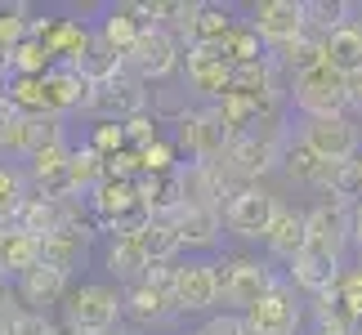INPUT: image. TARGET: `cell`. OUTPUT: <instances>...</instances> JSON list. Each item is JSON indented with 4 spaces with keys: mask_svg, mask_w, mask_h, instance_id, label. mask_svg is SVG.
<instances>
[{
    "mask_svg": "<svg viewBox=\"0 0 362 335\" xmlns=\"http://www.w3.org/2000/svg\"><path fill=\"white\" fill-rule=\"evenodd\" d=\"M179 59H184V54H179V40L165 32V27H152V32H144V40L130 49L125 67L148 86V81H165V76H170L179 67Z\"/></svg>",
    "mask_w": 362,
    "mask_h": 335,
    "instance_id": "cell-11",
    "label": "cell"
},
{
    "mask_svg": "<svg viewBox=\"0 0 362 335\" xmlns=\"http://www.w3.org/2000/svg\"><path fill=\"white\" fill-rule=\"evenodd\" d=\"M86 143H90L94 152H103L107 161H112V157H121V152L130 148V139H125V121H99V125L90 130V139H86Z\"/></svg>",
    "mask_w": 362,
    "mask_h": 335,
    "instance_id": "cell-41",
    "label": "cell"
},
{
    "mask_svg": "<svg viewBox=\"0 0 362 335\" xmlns=\"http://www.w3.org/2000/svg\"><path fill=\"white\" fill-rule=\"evenodd\" d=\"M27 13H32L27 5H0V63L32 36V18Z\"/></svg>",
    "mask_w": 362,
    "mask_h": 335,
    "instance_id": "cell-38",
    "label": "cell"
},
{
    "mask_svg": "<svg viewBox=\"0 0 362 335\" xmlns=\"http://www.w3.org/2000/svg\"><path fill=\"white\" fill-rule=\"evenodd\" d=\"M90 211H94V219H99L103 228H112V233H117L134 211H144L139 184H134V179H117V175H107L103 184L90 192Z\"/></svg>",
    "mask_w": 362,
    "mask_h": 335,
    "instance_id": "cell-14",
    "label": "cell"
},
{
    "mask_svg": "<svg viewBox=\"0 0 362 335\" xmlns=\"http://www.w3.org/2000/svg\"><path fill=\"white\" fill-rule=\"evenodd\" d=\"M309 242L313 246H327V250H344V242H354V206L344 201H322L309 211Z\"/></svg>",
    "mask_w": 362,
    "mask_h": 335,
    "instance_id": "cell-18",
    "label": "cell"
},
{
    "mask_svg": "<svg viewBox=\"0 0 362 335\" xmlns=\"http://www.w3.org/2000/svg\"><path fill=\"white\" fill-rule=\"evenodd\" d=\"M13 295H18L32 313H45L49 304H63L72 295V277L59 273V269H45V264H36L32 273H23L18 282H13Z\"/></svg>",
    "mask_w": 362,
    "mask_h": 335,
    "instance_id": "cell-17",
    "label": "cell"
},
{
    "mask_svg": "<svg viewBox=\"0 0 362 335\" xmlns=\"http://www.w3.org/2000/svg\"><path fill=\"white\" fill-rule=\"evenodd\" d=\"M224 59L233 63V67H246V63H259V59H269V45L259 40V32L250 27V18H242L238 27H233V36L224 40Z\"/></svg>",
    "mask_w": 362,
    "mask_h": 335,
    "instance_id": "cell-34",
    "label": "cell"
},
{
    "mask_svg": "<svg viewBox=\"0 0 362 335\" xmlns=\"http://www.w3.org/2000/svg\"><path fill=\"white\" fill-rule=\"evenodd\" d=\"M238 184L219 170V165H192V161H184V197H188V206H206V211H228L224 206V197L233 201L238 197Z\"/></svg>",
    "mask_w": 362,
    "mask_h": 335,
    "instance_id": "cell-16",
    "label": "cell"
},
{
    "mask_svg": "<svg viewBox=\"0 0 362 335\" xmlns=\"http://www.w3.org/2000/svg\"><path fill=\"white\" fill-rule=\"evenodd\" d=\"M322 54H327V63L336 67V72L344 76H362V23H344L340 32H331L322 40Z\"/></svg>",
    "mask_w": 362,
    "mask_h": 335,
    "instance_id": "cell-25",
    "label": "cell"
},
{
    "mask_svg": "<svg viewBox=\"0 0 362 335\" xmlns=\"http://www.w3.org/2000/svg\"><path fill=\"white\" fill-rule=\"evenodd\" d=\"M246 317V331L250 335H296L300 322H304V309L296 300V290H291V282H277L269 295H264Z\"/></svg>",
    "mask_w": 362,
    "mask_h": 335,
    "instance_id": "cell-6",
    "label": "cell"
},
{
    "mask_svg": "<svg viewBox=\"0 0 362 335\" xmlns=\"http://www.w3.org/2000/svg\"><path fill=\"white\" fill-rule=\"evenodd\" d=\"M63 313L72 331H112L117 317L125 313V295H117L107 282H81L63 300Z\"/></svg>",
    "mask_w": 362,
    "mask_h": 335,
    "instance_id": "cell-3",
    "label": "cell"
},
{
    "mask_svg": "<svg viewBox=\"0 0 362 335\" xmlns=\"http://www.w3.org/2000/svg\"><path fill=\"white\" fill-rule=\"evenodd\" d=\"M144 246H148V259L152 264H175V255L184 250V237L170 219H152L148 233H144Z\"/></svg>",
    "mask_w": 362,
    "mask_h": 335,
    "instance_id": "cell-37",
    "label": "cell"
},
{
    "mask_svg": "<svg viewBox=\"0 0 362 335\" xmlns=\"http://www.w3.org/2000/svg\"><path fill=\"white\" fill-rule=\"evenodd\" d=\"M228 143H233V134H228V125L219 121L215 107H197L175 125V148H184L192 157V165H215L228 152Z\"/></svg>",
    "mask_w": 362,
    "mask_h": 335,
    "instance_id": "cell-4",
    "label": "cell"
},
{
    "mask_svg": "<svg viewBox=\"0 0 362 335\" xmlns=\"http://www.w3.org/2000/svg\"><path fill=\"white\" fill-rule=\"evenodd\" d=\"M0 67H5V76L13 81V76H49V72H54L59 63L49 59V49L40 45V40H32V36H27L23 45L13 49V54H9V59L0 63Z\"/></svg>",
    "mask_w": 362,
    "mask_h": 335,
    "instance_id": "cell-32",
    "label": "cell"
},
{
    "mask_svg": "<svg viewBox=\"0 0 362 335\" xmlns=\"http://www.w3.org/2000/svg\"><path fill=\"white\" fill-rule=\"evenodd\" d=\"M238 23L242 18H233L228 5H197V18L188 27V45H224Z\"/></svg>",
    "mask_w": 362,
    "mask_h": 335,
    "instance_id": "cell-28",
    "label": "cell"
},
{
    "mask_svg": "<svg viewBox=\"0 0 362 335\" xmlns=\"http://www.w3.org/2000/svg\"><path fill=\"white\" fill-rule=\"evenodd\" d=\"M67 143L63 139V117H27V157H36V152H45V148H59Z\"/></svg>",
    "mask_w": 362,
    "mask_h": 335,
    "instance_id": "cell-40",
    "label": "cell"
},
{
    "mask_svg": "<svg viewBox=\"0 0 362 335\" xmlns=\"http://www.w3.org/2000/svg\"><path fill=\"white\" fill-rule=\"evenodd\" d=\"M269 250L277 259H296L304 246H309V211H296V206H282L277 211V219H273V228H269Z\"/></svg>",
    "mask_w": 362,
    "mask_h": 335,
    "instance_id": "cell-22",
    "label": "cell"
},
{
    "mask_svg": "<svg viewBox=\"0 0 362 335\" xmlns=\"http://www.w3.org/2000/svg\"><path fill=\"white\" fill-rule=\"evenodd\" d=\"M9 103L23 112V117H49V94H45V76H13L9 81ZM59 117V112H54Z\"/></svg>",
    "mask_w": 362,
    "mask_h": 335,
    "instance_id": "cell-35",
    "label": "cell"
},
{
    "mask_svg": "<svg viewBox=\"0 0 362 335\" xmlns=\"http://www.w3.org/2000/svg\"><path fill=\"white\" fill-rule=\"evenodd\" d=\"M81 255H86V237H81L76 228H67V223L40 242V264H45V269H59L67 277H72V269L81 264Z\"/></svg>",
    "mask_w": 362,
    "mask_h": 335,
    "instance_id": "cell-29",
    "label": "cell"
},
{
    "mask_svg": "<svg viewBox=\"0 0 362 335\" xmlns=\"http://www.w3.org/2000/svg\"><path fill=\"white\" fill-rule=\"evenodd\" d=\"M358 161H362V152H358Z\"/></svg>",
    "mask_w": 362,
    "mask_h": 335,
    "instance_id": "cell-54",
    "label": "cell"
},
{
    "mask_svg": "<svg viewBox=\"0 0 362 335\" xmlns=\"http://www.w3.org/2000/svg\"><path fill=\"white\" fill-rule=\"evenodd\" d=\"M0 335H5V322H0Z\"/></svg>",
    "mask_w": 362,
    "mask_h": 335,
    "instance_id": "cell-52",
    "label": "cell"
},
{
    "mask_svg": "<svg viewBox=\"0 0 362 335\" xmlns=\"http://www.w3.org/2000/svg\"><path fill=\"white\" fill-rule=\"evenodd\" d=\"M170 223L179 228L188 250H211L219 246V233H224V211H206V206H184L179 215H170Z\"/></svg>",
    "mask_w": 362,
    "mask_h": 335,
    "instance_id": "cell-21",
    "label": "cell"
},
{
    "mask_svg": "<svg viewBox=\"0 0 362 335\" xmlns=\"http://www.w3.org/2000/svg\"><path fill=\"white\" fill-rule=\"evenodd\" d=\"M282 170H286V179H296V184L317 188V179H322L327 161L317 157V152H313V148L296 134V139H286V143H282Z\"/></svg>",
    "mask_w": 362,
    "mask_h": 335,
    "instance_id": "cell-30",
    "label": "cell"
},
{
    "mask_svg": "<svg viewBox=\"0 0 362 335\" xmlns=\"http://www.w3.org/2000/svg\"><path fill=\"white\" fill-rule=\"evenodd\" d=\"M354 112H362V76H354Z\"/></svg>",
    "mask_w": 362,
    "mask_h": 335,
    "instance_id": "cell-49",
    "label": "cell"
},
{
    "mask_svg": "<svg viewBox=\"0 0 362 335\" xmlns=\"http://www.w3.org/2000/svg\"><path fill=\"white\" fill-rule=\"evenodd\" d=\"M144 107H148V90L130 67H125L121 76L103 81V86H94L90 112H99L103 121H134V117H144Z\"/></svg>",
    "mask_w": 362,
    "mask_h": 335,
    "instance_id": "cell-10",
    "label": "cell"
},
{
    "mask_svg": "<svg viewBox=\"0 0 362 335\" xmlns=\"http://www.w3.org/2000/svg\"><path fill=\"white\" fill-rule=\"evenodd\" d=\"M349 13H354L349 0H304V23H309V32L322 36V40L331 32H340L344 23H354Z\"/></svg>",
    "mask_w": 362,
    "mask_h": 335,
    "instance_id": "cell-33",
    "label": "cell"
},
{
    "mask_svg": "<svg viewBox=\"0 0 362 335\" xmlns=\"http://www.w3.org/2000/svg\"><path fill=\"white\" fill-rule=\"evenodd\" d=\"M184 67H188V81H192V90H202L206 99H224V94H233V67L224 59V49L219 45H188L184 54Z\"/></svg>",
    "mask_w": 362,
    "mask_h": 335,
    "instance_id": "cell-12",
    "label": "cell"
},
{
    "mask_svg": "<svg viewBox=\"0 0 362 335\" xmlns=\"http://www.w3.org/2000/svg\"><path fill=\"white\" fill-rule=\"evenodd\" d=\"M148 269H152V259H148L144 237H117L112 250H107V273L125 286H139L148 277Z\"/></svg>",
    "mask_w": 362,
    "mask_h": 335,
    "instance_id": "cell-24",
    "label": "cell"
},
{
    "mask_svg": "<svg viewBox=\"0 0 362 335\" xmlns=\"http://www.w3.org/2000/svg\"><path fill=\"white\" fill-rule=\"evenodd\" d=\"M211 304H219L215 269H211V264H202V259L179 264V277H175V313H206Z\"/></svg>",
    "mask_w": 362,
    "mask_h": 335,
    "instance_id": "cell-15",
    "label": "cell"
},
{
    "mask_svg": "<svg viewBox=\"0 0 362 335\" xmlns=\"http://www.w3.org/2000/svg\"><path fill=\"white\" fill-rule=\"evenodd\" d=\"M277 282H282V277L273 273L269 259H233V282L224 290V300L233 304V313H250Z\"/></svg>",
    "mask_w": 362,
    "mask_h": 335,
    "instance_id": "cell-13",
    "label": "cell"
},
{
    "mask_svg": "<svg viewBox=\"0 0 362 335\" xmlns=\"http://www.w3.org/2000/svg\"><path fill=\"white\" fill-rule=\"evenodd\" d=\"M291 282H296L300 290H309V295H331V290H340L344 282V264L336 250H327V246H304L296 259H291Z\"/></svg>",
    "mask_w": 362,
    "mask_h": 335,
    "instance_id": "cell-9",
    "label": "cell"
},
{
    "mask_svg": "<svg viewBox=\"0 0 362 335\" xmlns=\"http://www.w3.org/2000/svg\"><path fill=\"white\" fill-rule=\"evenodd\" d=\"M277 211H282V201H277L273 192H264V188H242L238 197L228 201V211H224V228L238 233V237H246V242H259V237H269Z\"/></svg>",
    "mask_w": 362,
    "mask_h": 335,
    "instance_id": "cell-5",
    "label": "cell"
},
{
    "mask_svg": "<svg viewBox=\"0 0 362 335\" xmlns=\"http://www.w3.org/2000/svg\"><path fill=\"white\" fill-rule=\"evenodd\" d=\"M354 246L362 250V201L354 206Z\"/></svg>",
    "mask_w": 362,
    "mask_h": 335,
    "instance_id": "cell-47",
    "label": "cell"
},
{
    "mask_svg": "<svg viewBox=\"0 0 362 335\" xmlns=\"http://www.w3.org/2000/svg\"><path fill=\"white\" fill-rule=\"evenodd\" d=\"M250 27L259 32V40L269 49H282L291 40H300L309 32V23H304V0H259L255 9H250Z\"/></svg>",
    "mask_w": 362,
    "mask_h": 335,
    "instance_id": "cell-7",
    "label": "cell"
},
{
    "mask_svg": "<svg viewBox=\"0 0 362 335\" xmlns=\"http://www.w3.org/2000/svg\"><path fill=\"white\" fill-rule=\"evenodd\" d=\"M317 188L327 192L331 201H344V206H358L362 201V161H327Z\"/></svg>",
    "mask_w": 362,
    "mask_h": 335,
    "instance_id": "cell-27",
    "label": "cell"
},
{
    "mask_svg": "<svg viewBox=\"0 0 362 335\" xmlns=\"http://www.w3.org/2000/svg\"><path fill=\"white\" fill-rule=\"evenodd\" d=\"M286 130H250L242 139H233L228 152L219 157L215 165L224 170L238 188H255L259 175H269L273 165H282V143H286Z\"/></svg>",
    "mask_w": 362,
    "mask_h": 335,
    "instance_id": "cell-1",
    "label": "cell"
},
{
    "mask_svg": "<svg viewBox=\"0 0 362 335\" xmlns=\"http://www.w3.org/2000/svg\"><path fill=\"white\" fill-rule=\"evenodd\" d=\"M291 103L304 117H344L354 107V81L344 72H336L331 63H322V67L291 81Z\"/></svg>",
    "mask_w": 362,
    "mask_h": 335,
    "instance_id": "cell-2",
    "label": "cell"
},
{
    "mask_svg": "<svg viewBox=\"0 0 362 335\" xmlns=\"http://www.w3.org/2000/svg\"><path fill=\"white\" fill-rule=\"evenodd\" d=\"M188 335H197V331H188Z\"/></svg>",
    "mask_w": 362,
    "mask_h": 335,
    "instance_id": "cell-53",
    "label": "cell"
},
{
    "mask_svg": "<svg viewBox=\"0 0 362 335\" xmlns=\"http://www.w3.org/2000/svg\"><path fill=\"white\" fill-rule=\"evenodd\" d=\"M175 157H179V148L165 143V139H157L152 148H144V175H175V170H184Z\"/></svg>",
    "mask_w": 362,
    "mask_h": 335,
    "instance_id": "cell-42",
    "label": "cell"
},
{
    "mask_svg": "<svg viewBox=\"0 0 362 335\" xmlns=\"http://www.w3.org/2000/svg\"><path fill=\"white\" fill-rule=\"evenodd\" d=\"M67 175H72V192H76V197H86V192H94L107 179V157H103V152H94L90 143H81V148H72Z\"/></svg>",
    "mask_w": 362,
    "mask_h": 335,
    "instance_id": "cell-31",
    "label": "cell"
},
{
    "mask_svg": "<svg viewBox=\"0 0 362 335\" xmlns=\"http://www.w3.org/2000/svg\"><path fill=\"white\" fill-rule=\"evenodd\" d=\"M63 223H67V201H49V197H40V192H32V197L23 201L18 219H13V228H23L27 237L45 242V237L59 233Z\"/></svg>",
    "mask_w": 362,
    "mask_h": 335,
    "instance_id": "cell-23",
    "label": "cell"
},
{
    "mask_svg": "<svg viewBox=\"0 0 362 335\" xmlns=\"http://www.w3.org/2000/svg\"><path fill=\"white\" fill-rule=\"evenodd\" d=\"M45 94H49V107L59 112H90L94 103V81L86 72H76V67H54L45 76Z\"/></svg>",
    "mask_w": 362,
    "mask_h": 335,
    "instance_id": "cell-19",
    "label": "cell"
},
{
    "mask_svg": "<svg viewBox=\"0 0 362 335\" xmlns=\"http://www.w3.org/2000/svg\"><path fill=\"white\" fill-rule=\"evenodd\" d=\"M40 264V242L36 237H27L23 228H13V223H0V282L13 277L18 282L23 273H32Z\"/></svg>",
    "mask_w": 362,
    "mask_h": 335,
    "instance_id": "cell-20",
    "label": "cell"
},
{
    "mask_svg": "<svg viewBox=\"0 0 362 335\" xmlns=\"http://www.w3.org/2000/svg\"><path fill=\"white\" fill-rule=\"evenodd\" d=\"M5 335H59V331H54V322H49L45 313L18 309V313H13L9 322H5Z\"/></svg>",
    "mask_w": 362,
    "mask_h": 335,
    "instance_id": "cell-43",
    "label": "cell"
},
{
    "mask_svg": "<svg viewBox=\"0 0 362 335\" xmlns=\"http://www.w3.org/2000/svg\"><path fill=\"white\" fill-rule=\"evenodd\" d=\"M27 197H32V192H27V175L13 170V165H0V223L18 219Z\"/></svg>",
    "mask_w": 362,
    "mask_h": 335,
    "instance_id": "cell-39",
    "label": "cell"
},
{
    "mask_svg": "<svg viewBox=\"0 0 362 335\" xmlns=\"http://www.w3.org/2000/svg\"><path fill=\"white\" fill-rule=\"evenodd\" d=\"M125 313H130L139 327H161V322L175 317V300L165 295V290H152L148 282H139V286L125 290Z\"/></svg>",
    "mask_w": 362,
    "mask_h": 335,
    "instance_id": "cell-26",
    "label": "cell"
},
{
    "mask_svg": "<svg viewBox=\"0 0 362 335\" xmlns=\"http://www.w3.org/2000/svg\"><path fill=\"white\" fill-rule=\"evenodd\" d=\"M9 103V76H5V67H0V107Z\"/></svg>",
    "mask_w": 362,
    "mask_h": 335,
    "instance_id": "cell-48",
    "label": "cell"
},
{
    "mask_svg": "<svg viewBox=\"0 0 362 335\" xmlns=\"http://www.w3.org/2000/svg\"><path fill=\"white\" fill-rule=\"evenodd\" d=\"M313 335H349L344 327H313Z\"/></svg>",
    "mask_w": 362,
    "mask_h": 335,
    "instance_id": "cell-50",
    "label": "cell"
},
{
    "mask_svg": "<svg viewBox=\"0 0 362 335\" xmlns=\"http://www.w3.org/2000/svg\"><path fill=\"white\" fill-rule=\"evenodd\" d=\"M125 139H130V148L134 152H144V148H152L157 143V117H134V121H125Z\"/></svg>",
    "mask_w": 362,
    "mask_h": 335,
    "instance_id": "cell-44",
    "label": "cell"
},
{
    "mask_svg": "<svg viewBox=\"0 0 362 335\" xmlns=\"http://www.w3.org/2000/svg\"><path fill=\"white\" fill-rule=\"evenodd\" d=\"M76 72H86L94 86H103V81H112V76H121V72H125V54H117V49L107 45L99 32H94V45H90L86 59H81Z\"/></svg>",
    "mask_w": 362,
    "mask_h": 335,
    "instance_id": "cell-36",
    "label": "cell"
},
{
    "mask_svg": "<svg viewBox=\"0 0 362 335\" xmlns=\"http://www.w3.org/2000/svg\"><path fill=\"white\" fill-rule=\"evenodd\" d=\"M197 335H250V331H246V317L242 313H215V317H206V322H202Z\"/></svg>",
    "mask_w": 362,
    "mask_h": 335,
    "instance_id": "cell-45",
    "label": "cell"
},
{
    "mask_svg": "<svg viewBox=\"0 0 362 335\" xmlns=\"http://www.w3.org/2000/svg\"><path fill=\"white\" fill-rule=\"evenodd\" d=\"M340 304L349 309L354 317H362V269H349L340 282Z\"/></svg>",
    "mask_w": 362,
    "mask_h": 335,
    "instance_id": "cell-46",
    "label": "cell"
},
{
    "mask_svg": "<svg viewBox=\"0 0 362 335\" xmlns=\"http://www.w3.org/2000/svg\"><path fill=\"white\" fill-rule=\"evenodd\" d=\"M300 139L322 161H354L358 157V125L349 117H304Z\"/></svg>",
    "mask_w": 362,
    "mask_h": 335,
    "instance_id": "cell-8",
    "label": "cell"
},
{
    "mask_svg": "<svg viewBox=\"0 0 362 335\" xmlns=\"http://www.w3.org/2000/svg\"><path fill=\"white\" fill-rule=\"evenodd\" d=\"M72 335H112V331H72Z\"/></svg>",
    "mask_w": 362,
    "mask_h": 335,
    "instance_id": "cell-51",
    "label": "cell"
}]
</instances>
